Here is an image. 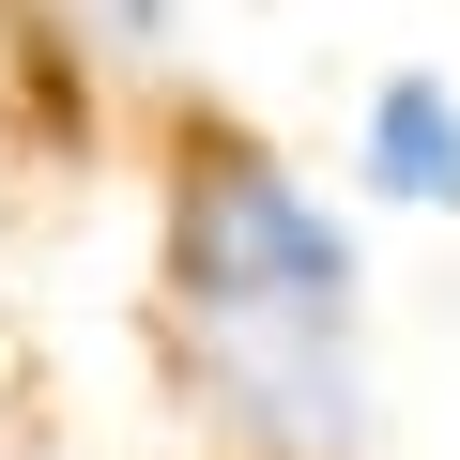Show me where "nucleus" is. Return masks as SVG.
I'll return each instance as SVG.
<instances>
[{
  "label": "nucleus",
  "mask_w": 460,
  "mask_h": 460,
  "mask_svg": "<svg viewBox=\"0 0 460 460\" xmlns=\"http://www.w3.org/2000/svg\"><path fill=\"white\" fill-rule=\"evenodd\" d=\"M93 16H108V47H154V31H169V0H93Z\"/></svg>",
  "instance_id": "obj_3"
},
{
  "label": "nucleus",
  "mask_w": 460,
  "mask_h": 460,
  "mask_svg": "<svg viewBox=\"0 0 460 460\" xmlns=\"http://www.w3.org/2000/svg\"><path fill=\"white\" fill-rule=\"evenodd\" d=\"M368 261L246 123H199L169 169V353L246 460H368Z\"/></svg>",
  "instance_id": "obj_1"
},
{
  "label": "nucleus",
  "mask_w": 460,
  "mask_h": 460,
  "mask_svg": "<svg viewBox=\"0 0 460 460\" xmlns=\"http://www.w3.org/2000/svg\"><path fill=\"white\" fill-rule=\"evenodd\" d=\"M353 184L399 199V215H460V77L399 62L368 93V138H353Z\"/></svg>",
  "instance_id": "obj_2"
}]
</instances>
